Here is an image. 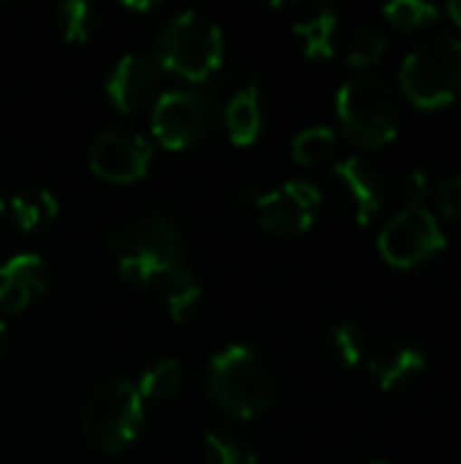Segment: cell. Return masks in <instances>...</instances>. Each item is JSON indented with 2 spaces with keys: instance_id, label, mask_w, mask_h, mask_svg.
I'll return each instance as SVG.
<instances>
[{
  "instance_id": "obj_16",
  "label": "cell",
  "mask_w": 461,
  "mask_h": 464,
  "mask_svg": "<svg viewBox=\"0 0 461 464\" xmlns=\"http://www.w3.org/2000/svg\"><path fill=\"white\" fill-rule=\"evenodd\" d=\"M152 288L160 294V299H163V304L174 321H185L201 302V285L190 275V269H185L182 264L163 269L152 280Z\"/></svg>"
},
{
  "instance_id": "obj_2",
  "label": "cell",
  "mask_w": 461,
  "mask_h": 464,
  "mask_svg": "<svg viewBox=\"0 0 461 464\" xmlns=\"http://www.w3.org/2000/svg\"><path fill=\"white\" fill-rule=\"evenodd\" d=\"M405 95L421 109H440L461 95V35L437 30L424 35L399 65Z\"/></svg>"
},
{
  "instance_id": "obj_11",
  "label": "cell",
  "mask_w": 461,
  "mask_h": 464,
  "mask_svg": "<svg viewBox=\"0 0 461 464\" xmlns=\"http://www.w3.org/2000/svg\"><path fill=\"white\" fill-rule=\"evenodd\" d=\"M321 198L323 196L312 182L288 179L285 185L255 198L258 220L272 234H283V237L304 234L315 223Z\"/></svg>"
},
{
  "instance_id": "obj_7",
  "label": "cell",
  "mask_w": 461,
  "mask_h": 464,
  "mask_svg": "<svg viewBox=\"0 0 461 464\" xmlns=\"http://www.w3.org/2000/svg\"><path fill=\"white\" fill-rule=\"evenodd\" d=\"M446 247V234L435 212L424 204H408L378 234L380 256L399 269L418 266Z\"/></svg>"
},
{
  "instance_id": "obj_31",
  "label": "cell",
  "mask_w": 461,
  "mask_h": 464,
  "mask_svg": "<svg viewBox=\"0 0 461 464\" xmlns=\"http://www.w3.org/2000/svg\"><path fill=\"white\" fill-rule=\"evenodd\" d=\"M5 209V190H3V182H0V212Z\"/></svg>"
},
{
  "instance_id": "obj_23",
  "label": "cell",
  "mask_w": 461,
  "mask_h": 464,
  "mask_svg": "<svg viewBox=\"0 0 461 464\" xmlns=\"http://www.w3.org/2000/svg\"><path fill=\"white\" fill-rule=\"evenodd\" d=\"M95 27V8L84 0H65L57 5V30L68 44H84Z\"/></svg>"
},
{
  "instance_id": "obj_30",
  "label": "cell",
  "mask_w": 461,
  "mask_h": 464,
  "mask_svg": "<svg viewBox=\"0 0 461 464\" xmlns=\"http://www.w3.org/2000/svg\"><path fill=\"white\" fill-rule=\"evenodd\" d=\"M3 345H5V324L0 318V351H3Z\"/></svg>"
},
{
  "instance_id": "obj_6",
  "label": "cell",
  "mask_w": 461,
  "mask_h": 464,
  "mask_svg": "<svg viewBox=\"0 0 461 464\" xmlns=\"http://www.w3.org/2000/svg\"><path fill=\"white\" fill-rule=\"evenodd\" d=\"M144 400L133 383L114 381L98 386L82 408L84 438L106 454L125 451L141 432Z\"/></svg>"
},
{
  "instance_id": "obj_5",
  "label": "cell",
  "mask_w": 461,
  "mask_h": 464,
  "mask_svg": "<svg viewBox=\"0 0 461 464\" xmlns=\"http://www.w3.org/2000/svg\"><path fill=\"white\" fill-rule=\"evenodd\" d=\"M223 52L226 44L220 27L198 11H182L160 35L158 65L182 76L185 82L198 84L220 71Z\"/></svg>"
},
{
  "instance_id": "obj_29",
  "label": "cell",
  "mask_w": 461,
  "mask_h": 464,
  "mask_svg": "<svg viewBox=\"0 0 461 464\" xmlns=\"http://www.w3.org/2000/svg\"><path fill=\"white\" fill-rule=\"evenodd\" d=\"M125 8H130V11H149V8H155V3H125Z\"/></svg>"
},
{
  "instance_id": "obj_10",
  "label": "cell",
  "mask_w": 461,
  "mask_h": 464,
  "mask_svg": "<svg viewBox=\"0 0 461 464\" xmlns=\"http://www.w3.org/2000/svg\"><path fill=\"white\" fill-rule=\"evenodd\" d=\"M149 163H152L149 141L125 128L101 130L90 144V169L106 182H117V185L136 182L149 171Z\"/></svg>"
},
{
  "instance_id": "obj_22",
  "label": "cell",
  "mask_w": 461,
  "mask_h": 464,
  "mask_svg": "<svg viewBox=\"0 0 461 464\" xmlns=\"http://www.w3.org/2000/svg\"><path fill=\"white\" fill-rule=\"evenodd\" d=\"M182 386V367L174 359H160L155 362L149 370H144L141 381H139V394L144 402H163L168 397H174Z\"/></svg>"
},
{
  "instance_id": "obj_17",
  "label": "cell",
  "mask_w": 461,
  "mask_h": 464,
  "mask_svg": "<svg viewBox=\"0 0 461 464\" xmlns=\"http://www.w3.org/2000/svg\"><path fill=\"white\" fill-rule=\"evenodd\" d=\"M340 19L329 5H312L293 22V33L304 41V52L312 60H329L337 49Z\"/></svg>"
},
{
  "instance_id": "obj_25",
  "label": "cell",
  "mask_w": 461,
  "mask_h": 464,
  "mask_svg": "<svg viewBox=\"0 0 461 464\" xmlns=\"http://www.w3.org/2000/svg\"><path fill=\"white\" fill-rule=\"evenodd\" d=\"M383 14L402 27H421L440 16V8L427 0H394L383 5Z\"/></svg>"
},
{
  "instance_id": "obj_14",
  "label": "cell",
  "mask_w": 461,
  "mask_h": 464,
  "mask_svg": "<svg viewBox=\"0 0 461 464\" xmlns=\"http://www.w3.org/2000/svg\"><path fill=\"white\" fill-rule=\"evenodd\" d=\"M49 275L38 253H16L0 266V310L19 313L46 291Z\"/></svg>"
},
{
  "instance_id": "obj_24",
  "label": "cell",
  "mask_w": 461,
  "mask_h": 464,
  "mask_svg": "<svg viewBox=\"0 0 461 464\" xmlns=\"http://www.w3.org/2000/svg\"><path fill=\"white\" fill-rule=\"evenodd\" d=\"M386 52V35L372 27V24H364L353 33L351 44H348V63L356 65V68H364V65H372L383 57Z\"/></svg>"
},
{
  "instance_id": "obj_27",
  "label": "cell",
  "mask_w": 461,
  "mask_h": 464,
  "mask_svg": "<svg viewBox=\"0 0 461 464\" xmlns=\"http://www.w3.org/2000/svg\"><path fill=\"white\" fill-rule=\"evenodd\" d=\"M402 190L408 196V204H421L429 193V174L424 169H413L402 179Z\"/></svg>"
},
{
  "instance_id": "obj_3",
  "label": "cell",
  "mask_w": 461,
  "mask_h": 464,
  "mask_svg": "<svg viewBox=\"0 0 461 464\" xmlns=\"http://www.w3.org/2000/svg\"><path fill=\"white\" fill-rule=\"evenodd\" d=\"M337 117L356 144L383 147L399 133V95L386 79L359 73L337 90Z\"/></svg>"
},
{
  "instance_id": "obj_18",
  "label": "cell",
  "mask_w": 461,
  "mask_h": 464,
  "mask_svg": "<svg viewBox=\"0 0 461 464\" xmlns=\"http://www.w3.org/2000/svg\"><path fill=\"white\" fill-rule=\"evenodd\" d=\"M337 152H340V139L334 133V128L329 125H312V128H304L293 144H291V155L296 163L302 166H334L337 163Z\"/></svg>"
},
{
  "instance_id": "obj_12",
  "label": "cell",
  "mask_w": 461,
  "mask_h": 464,
  "mask_svg": "<svg viewBox=\"0 0 461 464\" xmlns=\"http://www.w3.org/2000/svg\"><path fill=\"white\" fill-rule=\"evenodd\" d=\"M427 353L418 343L408 337H386L378 343L370 353V375L383 392H394L399 386H408L427 370Z\"/></svg>"
},
{
  "instance_id": "obj_1",
  "label": "cell",
  "mask_w": 461,
  "mask_h": 464,
  "mask_svg": "<svg viewBox=\"0 0 461 464\" xmlns=\"http://www.w3.org/2000/svg\"><path fill=\"white\" fill-rule=\"evenodd\" d=\"M206 386L212 400L236 419L269 411L283 389L277 364L253 345H226L209 362Z\"/></svg>"
},
{
  "instance_id": "obj_9",
  "label": "cell",
  "mask_w": 461,
  "mask_h": 464,
  "mask_svg": "<svg viewBox=\"0 0 461 464\" xmlns=\"http://www.w3.org/2000/svg\"><path fill=\"white\" fill-rule=\"evenodd\" d=\"M329 182L342 212L351 215L359 226L372 223L375 215L383 209L386 182H383V174L367 158H359V155L340 158L331 166Z\"/></svg>"
},
{
  "instance_id": "obj_28",
  "label": "cell",
  "mask_w": 461,
  "mask_h": 464,
  "mask_svg": "<svg viewBox=\"0 0 461 464\" xmlns=\"http://www.w3.org/2000/svg\"><path fill=\"white\" fill-rule=\"evenodd\" d=\"M448 14H451V19L456 22L461 27V0H454V3H448Z\"/></svg>"
},
{
  "instance_id": "obj_4",
  "label": "cell",
  "mask_w": 461,
  "mask_h": 464,
  "mask_svg": "<svg viewBox=\"0 0 461 464\" xmlns=\"http://www.w3.org/2000/svg\"><path fill=\"white\" fill-rule=\"evenodd\" d=\"M109 245L117 256L120 275L130 285H152V280L179 264V228L163 215H147L111 231Z\"/></svg>"
},
{
  "instance_id": "obj_32",
  "label": "cell",
  "mask_w": 461,
  "mask_h": 464,
  "mask_svg": "<svg viewBox=\"0 0 461 464\" xmlns=\"http://www.w3.org/2000/svg\"><path fill=\"white\" fill-rule=\"evenodd\" d=\"M370 464H394V462H389V459H375V462H370Z\"/></svg>"
},
{
  "instance_id": "obj_20",
  "label": "cell",
  "mask_w": 461,
  "mask_h": 464,
  "mask_svg": "<svg viewBox=\"0 0 461 464\" xmlns=\"http://www.w3.org/2000/svg\"><path fill=\"white\" fill-rule=\"evenodd\" d=\"M206 464H258L255 449L234 430H209L204 438Z\"/></svg>"
},
{
  "instance_id": "obj_26",
  "label": "cell",
  "mask_w": 461,
  "mask_h": 464,
  "mask_svg": "<svg viewBox=\"0 0 461 464\" xmlns=\"http://www.w3.org/2000/svg\"><path fill=\"white\" fill-rule=\"evenodd\" d=\"M437 204L446 218H461V174H454L440 182L437 188Z\"/></svg>"
},
{
  "instance_id": "obj_15",
  "label": "cell",
  "mask_w": 461,
  "mask_h": 464,
  "mask_svg": "<svg viewBox=\"0 0 461 464\" xmlns=\"http://www.w3.org/2000/svg\"><path fill=\"white\" fill-rule=\"evenodd\" d=\"M223 122L228 130V139L236 147H250L258 141L264 128V109H261V87L253 82L231 95L223 111Z\"/></svg>"
},
{
  "instance_id": "obj_21",
  "label": "cell",
  "mask_w": 461,
  "mask_h": 464,
  "mask_svg": "<svg viewBox=\"0 0 461 464\" xmlns=\"http://www.w3.org/2000/svg\"><path fill=\"white\" fill-rule=\"evenodd\" d=\"M364 351H367V337H364L359 324L342 321V324H334L329 329V334H326V353L331 356L334 364L356 367L364 359Z\"/></svg>"
},
{
  "instance_id": "obj_13",
  "label": "cell",
  "mask_w": 461,
  "mask_h": 464,
  "mask_svg": "<svg viewBox=\"0 0 461 464\" xmlns=\"http://www.w3.org/2000/svg\"><path fill=\"white\" fill-rule=\"evenodd\" d=\"M158 79H160L158 63L149 60L147 54L130 52L120 57V63L114 65L106 82V95L120 111H139L144 103L152 101Z\"/></svg>"
},
{
  "instance_id": "obj_8",
  "label": "cell",
  "mask_w": 461,
  "mask_h": 464,
  "mask_svg": "<svg viewBox=\"0 0 461 464\" xmlns=\"http://www.w3.org/2000/svg\"><path fill=\"white\" fill-rule=\"evenodd\" d=\"M212 125V103L198 90H168L152 109V130L168 150L198 144Z\"/></svg>"
},
{
  "instance_id": "obj_19",
  "label": "cell",
  "mask_w": 461,
  "mask_h": 464,
  "mask_svg": "<svg viewBox=\"0 0 461 464\" xmlns=\"http://www.w3.org/2000/svg\"><path fill=\"white\" fill-rule=\"evenodd\" d=\"M11 220L19 231H38L41 226L52 223L60 212V204L52 190H27L11 198L8 204Z\"/></svg>"
}]
</instances>
